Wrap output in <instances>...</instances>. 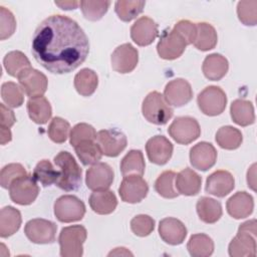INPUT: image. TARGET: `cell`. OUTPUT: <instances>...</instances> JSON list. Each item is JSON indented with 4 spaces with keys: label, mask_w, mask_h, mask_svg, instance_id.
<instances>
[{
    "label": "cell",
    "mask_w": 257,
    "mask_h": 257,
    "mask_svg": "<svg viewBox=\"0 0 257 257\" xmlns=\"http://www.w3.org/2000/svg\"><path fill=\"white\" fill-rule=\"evenodd\" d=\"M85 140H92L95 141L96 140V132L93 128V126H91L88 123H77L75 124L69 134V142L70 145L75 147L77 144H79L82 141Z\"/></svg>",
    "instance_id": "obj_46"
},
{
    "label": "cell",
    "mask_w": 257,
    "mask_h": 257,
    "mask_svg": "<svg viewBox=\"0 0 257 257\" xmlns=\"http://www.w3.org/2000/svg\"><path fill=\"white\" fill-rule=\"evenodd\" d=\"M235 187V180L231 173L219 170L212 173L206 180L205 190L207 193L219 198L227 196Z\"/></svg>",
    "instance_id": "obj_21"
},
{
    "label": "cell",
    "mask_w": 257,
    "mask_h": 257,
    "mask_svg": "<svg viewBox=\"0 0 257 257\" xmlns=\"http://www.w3.org/2000/svg\"><path fill=\"white\" fill-rule=\"evenodd\" d=\"M27 175L25 168L21 164H9L3 167L0 173V184L2 188L9 189L10 185L20 177Z\"/></svg>",
    "instance_id": "obj_45"
},
{
    "label": "cell",
    "mask_w": 257,
    "mask_h": 257,
    "mask_svg": "<svg viewBox=\"0 0 257 257\" xmlns=\"http://www.w3.org/2000/svg\"><path fill=\"white\" fill-rule=\"evenodd\" d=\"M168 133L178 144L188 145L200 137L201 128L195 118L178 116L169 126Z\"/></svg>",
    "instance_id": "obj_8"
},
{
    "label": "cell",
    "mask_w": 257,
    "mask_h": 257,
    "mask_svg": "<svg viewBox=\"0 0 257 257\" xmlns=\"http://www.w3.org/2000/svg\"><path fill=\"white\" fill-rule=\"evenodd\" d=\"M39 188L36 184V180L29 175L15 180L9 187L10 199L18 205H30L37 198Z\"/></svg>",
    "instance_id": "obj_9"
},
{
    "label": "cell",
    "mask_w": 257,
    "mask_h": 257,
    "mask_svg": "<svg viewBox=\"0 0 257 257\" xmlns=\"http://www.w3.org/2000/svg\"><path fill=\"white\" fill-rule=\"evenodd\" d=\"M174 29L185 38L187 44L195 42L197 36V26L195 23L189 20H180L175 24Z\"/></svg>",
    "instance_id": "obj_49"
},
{
    "label": "cell",
    "mask_w": 257,
    "mask_h": 257,
    "mask_svg": "<svg viewBox=\"0 0 257 257\" xmlns=\"http://www.w3.org/2000/svg\"><path fill=\"white\" fill-rule=\"evenodd\" d=\"M217 160V151L214 146L207 142H201L190 150L191 165L200 171L211 169Z\"/></svg>",
    "instance_id": "obj_19"
},
{
    "label": "cell",
    "mask_w": 257,
    "mask_h": 257,
    "mask_svg": "<svg viewBox=\"0 0 257 257\" xmlns=\"http://www.w3.org/2000/svg\"><path fill=\"white\" fill-rule=\"evenodd\" d=\"M74 150L80 162L85 166L96 164L102 156L97 143L92 140H85L80 142L74 147Z\"/></svg>",
    "instance_id": "obj_35"
},
{
    "label": "cell",
    "mask_w": 257,
    "mask_h": 257,
    "mask_svg": "<svg viewBox=\"0 0 257 257\" xmlns=\"http://www.w3.org/2000/svg\"><path fill=\"white\" fill-rule=\"evenodd\" d=\"M255 168H256V165L255 164L252 165V167L247 173V183L252 190H255Z\"/></svg>",
    "instance_id": "obj_53"
},
{
    "label": "cell",
    "mask_w": 257,
    "mask_h": 257,
    "mask_svg": "<svg viewBox=\"0 0 257 257\" xmlns=\"http://www.w3.org/2000/svg\"><path fill=\"white\" fill-rule=\"evenodd\" d=\"M237 15L244 25H256L257 1H240L237 5Z\"/></svg>",
    "instance_id": "obj_44"
},
{
    "label": "cell",
    "mask_w": 257,
    "mask_h": 257,
    "mask_svg": "<svg viewBox=\"0 0 257 257\" xmlns=\"http://www.w3.org/2000/svg\"><path fill=\"white\" fill-rule=\"evenodd\" d=\"M142 111L145 118L154 124H165L173 116V109L167 104L164 95L158 91L150 92L143 101Z\"/></svg>",
    "instance_id": "obj_5"
},
{
    "label": "cell",
    "mask_w": 257,
    "mask_h": 257,
    "mask_svg": "<svg viewBox=\"0 0 257 257\" xmlns=\"http://www.w3.org/2000/svg\"><path fill=\"white\" fill-rule=\"evenodd\" d=\"M54 3L63 10L76 9L77 6L79 5L78 1H55Z\"/></svg>",
    "instance_id": "obj_51"
},
{
    "label": "cell",
    "mask_w": 257,
    "mask_h": 257,
    "mask_svg": "<svg viewBox=\"0 0 257 257\" xmlns=\"http://www.w3.org/2000/svg\"><path fill=\"white\" fill-rule=\"evenodd\" d=\"M17 78L21 89L30 98L42 96L47 89L46 76L32 67L22 71Z\"/></svg>",
    "instance_id": "obj_14"
},
{
    "label": "cell",
    "mask_w": 257,
    "mask_h": 257,
    "mask_svg": "<svg viewBox=\"0 0 257 257\" xmlns=\"http://www.w3.org/2000/svg\"><path fill=\"white\" fill-rule=\"evenodd\" d=\"M232 257H253L256 255V221L250 220L239 226L237 235L229 244Z\"/></svg>",
    "instance_id": "obj_3"
},
{
    "label": "cell",
    "mask_w": 257,
    "mask_h": 257,
    "mask_svg": "<svg viewBox=\"0 0 257 257\" xmlns=\"http://www.w3.org/2000/svg\"><path fill=\"white\" fill-rule=\"evenodd\" d=\"M0 109H1V120H0V127L10 128L16 121V117L14 112L7 106H5L4 103H0Z\"/></svg>",
    "instance_id": "obj_50"
},
{
    "label": "cell",
    "mask_w": 257,
    "mask_h": 257,
    "mask_svg": "<svg viewBox=\"0 0 257 257\" xmlns=\"http://www.w3.org/2000/svg\"><path fill=\"white\" fill-rule=\"evenodd\" d=\"M89 206L93 212L100 215H107L114 211L117 200L113 192L108 190L94 191L89 197Z\"/></svg>",
    "instance_id": "obj_26"
},
{
    "label": "cell",
    "mask_w": 257,
    "mask_h": 257,
    "mask_svg": "<svg viewBox=\"0 0 257 257\" xmlns=\"http://www.w3.org/2000/svg\"><path fill=\"white\" fill-rule=\"evenodd\" d=\"M31 51L35 60L49 72L69 73L86 59L89 41L76 21L54 14L36 27Z\"/></svg>",
    "instance_id": "obj_1"
},
{
    "label": "cell",
    "mask_w": 257,
    "mask_h": 257,
    "mask_svg": "<svg viewBox=\"0 0 257 257\" xmlns=\"http://www.w3.org/2000/svg\"><path fill=\"white\" fill-rule=\"evenodd\" d=\"M12 140V135L10 128L0 127V143L1 145H5Z\"/></svg>",
    "instance_id": "obj_52"
},
{
    "label": "cell",
    "mask_w": 257,
    "mask_h": 257,
    "mask_svg": "<svg viewBox=\"0 0 257 257\" xmlns=\"http://www.w3.org/2000/svg\"><path fill=\"white\" fill-rule=\"evenodd\" d=\"M85 214V206L81 200L72 195L59 197L54 203V215L62 223L79 221Z\"/></svg>",
    "instance_id": "obj_7"
},
{
    "label": "cell",
    "mask_w": 257,
    "mask_h": 257,
    "mask_svg": "<svg viewBox=\"0 0 257 257\" xmlns=\"http://www.w3.org/2000/svg\"><path fill=\"white\" fill-rule=\"evenodd\" d=\"M149 192L148 183L138 175L123 177L118 188V194L125 203L136 204L145 199Z\"/></svg>",
    "instance_id": "obj_11"
},
{
    "label": "cell",
    "mask_w": 257,
    "mask_h": 257,
    "mask_svg": "<svg viewBox=\"0 0 257 257\" xmlns=\"http://www.w3.org/2000/svg\"><path fill=\"white\" fill-rule=\"evenodd\" d=\"M97 84V74L89 68L81 69L74 76V87L76 91L83 96L91 95L95 91Z\"/></svg>",
    "instance_id": "obj_34"
},
{
    "label": "cell",
    "mask_w": 257,
    "mask_h": 257,
    "mask_svg": "<svg viewBox=\"0 0 257 257\" xmlns=\"http://www.w3.org/2000/svg\"><path fill=\"white\" fill-rule=\"evenodd\" d=\"M187 45L185 38L173 28L171 31L163 34L157 45V50L163 59L173 60L179 58L184 53Z\"/></svg>",
    "instance_id": "obj_13"
},
{
    "label": "cell",
    "mask_w": 257,
    "mask_h": 257,
    "mask_svg": "<svg viewBox=\"0 0 257 257\" xmlns=\"http://www.w3.org/2000/svg\"><path fill=\"white\" fill-rule=\"evenodd\" d=\"M3 64L8 74L13 77H18L22 71L31 67L26 55L18 50L8 52L3 59Z\"/></svg>",
    "instance_id": "obj_36"
},
{
    "label": "cell",
    "mask_w": 257,
    "mask_h": 257,
    "mask_svg": "<svg viewBox=\"0 0 257 257\" xmlns=\"http://www.w3.org/2000/svg\"><path fill=\"white\" fill-rule=\"evenodd\" d=\"M69 122L62 117L55 116L52 118L47 133L50 140L56 144H62L66 141L69 133Z\"/></svg>",
    "instance_id": "obj_43"
},
{
    "label": "cell",
    "mask_w": 257,
    "mask_h": 257,
    "mask_svg": "<svg viewBox=\"0 0 257 257\" xmlns=\"http://www.w3.org/2000/svg\"><path fill=\"white\" fill-rule=\"evenodd\" d=\"M86 229L81 225L64 227L58 237L62 257H80L83 254V243L86 240Z\"/></svg>",
    "instance_id": "obj_4"
},
{
    "label": "cell",
    "mask_w": 257,
    "mask_h": 257,
    "mask_svg": "<svg viewBox=\"0 0 257 257\" xmlns=\"http://www.w3.org/2000/svg\"><path fill=\"white\" fill-rule=\"evenodd\" d=\"M230 113L233 121L241 126L252 124L255 120L254 107L251 101L236 99L231 103Z\"/></svg>",
    "instance_id": "obj_30"
},
{
    "label": "cell",
    "mask_w": 257,
    "mask_h": 257,
    "mask_svg": "<svg viewBox=\"0 0 257 257\" xmlns=\"http://www.w3.org/2000/svg\"><path fill=\"white\" fill-rule=\"evenodd\" d=\"M54 164L60 169L56 185L67 192L75 191L81 185V169L72 155L66 151L54 157Z\"/></svg>",
    "instance_id": "obj_2"
},
{
    "label": "cell",
    "mask_w": 257,
    "mask_h": 257,
    "mask_svg": "<svg viewBox=\"0 0 257 257\" xmlns=\"http://www.w3.org/2000/svg\"><path fill=\"white\" fill-rule=\"evenodd\" d=\"M20 212L14 207L7 206L0 211V236L7 238L16 233L21 225Z\"/></svg>",
    "instance_id": "obj_27"
},
{
    "label": "cell",
    "mask_w": 257,
    "mask_h": 257,
    "mask_svg": "<svg viewBox=\"0 0 257 257\" xmlns=\"http://www.w3.org/2000/svg\"><path fill=\"white\" fill-rule=\"evenodd\" d=\"M196 26L197 36L194 42L195 47L202 51H208L213 49L216 46L218 40L215 28L207 22L197 23Z\"/></svg>",
    "instance_id": "obj_32"
},
{
    "label": "cell",
    "mask_w": 257,
    "mask_h": 257,
    "mask_svg": "<svg viewBox=\"0 0 257 257\" xmlns=\"http://www.w3.org/2000/svg\"><path fill=\"white\" fill-rule=\"evenodd\" d=\"M158 24L148 16L139 18L131 27V37L140 46L153 43L158 36Z\"/></svg>",
    "instance_id": "obj_18"
},
{
    "label": "cell",
    "mask_w": 257,
    "mask_h": 257,
    "mask_svg": "<svg viewBox=\"0 0 257 257\" xmlns=\"http://www.w3.org/2000/svg\"><path fill=\"white\" fill-rule=\"evenodd\" d=\"M228 214L235 219H243L251 215L254 208V201L251 195L246 192H237L229 198L226 204Z\"/></svg>",
    "instance_id": "obj_23"
},
{
    "label": "cell",
    "mask_w": 257,
    "mask_h": 257,
    "mask_svg": "<svg viewBox=\"0 0 257 257\" xmlns=\"http://www.w3.org/2000/svg\"><path fill=\"white\" fill-rule=\"evenodd\" d=\"M173 145L164 136H155L151 138L146 145V151L149 160L156 165H165L173 155Z\"/></svg>",
    "instance_id": "obj_20"
},
{
    "label": "cell",
    "mask_w": 257,
    "mask_h": 257,
    "mask_svg": "<svg viewBox=\"0 0 257 257\" xmlns=\"http://www.w3.org/2000/svg\"><path fill=\"white\" fill-rule=\"evenodd\" d=\"M111 67L119 73H128L133 71L139 62V52L130 43L117 46L111 54Z\"/></svg>",
    "instance_id": "obj_15"
},
{
    "label": "cell",
    "mask_w": 257,
    "mask_h": 257,
    "mask_svg": "<svg viewBox=\"0 0 257 257\" xmlns=\"http://www.w3.org/2000/svg\"><path fill=\"white\" fill-rule=\"evenodd\" d=\"M114 173L106 163H96L85 174V184L89 190H107L113 182Z\"/></svg>",
    "instance_id": "obj_16"
},
{
    "label": "cell",
    "mask_w": 257,
    "mask_h": 257,
    "mask_svg": "<svg viewBox=\"0 0 257 257\" xmlns=\"http://www.w3.org/2000/svg\"><path fill=\"white\" fill-rule=\"evenodd\" d=\"M60 172L54 170V168L48 160L40 161L33 171V178L44 187L56 184Z\"/></svg>",
    "instance_id": "obj_38"
},
{
    "label": "cell",
    "mask_w": 257,
    "mask_h": 257,
    "mask_svg": "<svg viewBox=\"0 0 257 257\" xmlns=\"http://www.w3.org/2000/svg\"><path fill=\"white\" fill-rule=\"evenodd\" d=\"M145 1H116L114 4V10L118 18L124 22H128L135 19L139 14L143 12L145 7Z\"/></svg>",
    "instance_id": "obj_39"
},
{
    "label": "cell",
    "mask_w": 257,
    "mask_h": 257,
    "mask_svg": "<svg viewBox=\"0 0 257 257\" xmlns=\"http://www.w3.org/2000/svg\"><path fill=\"white\" fill-rule=\"evenodd\" d=\"M1 97L10 107H19L24 101L23 90L12 81L4 82L1 86Z\"/></svg>",
    "instance_id": "obj_42"
},
{
    "label": "cell",
    "mask_w": 257,
    "mask_h": 257,
    "mask_svg": "<svg viewBox=\"0 0 257 257\" xmlns=\"http://www.w3.org/2000/svg\"><path fill=\"white\" fill-rule=\"evenodd\" d=\"M164 98L169 104L180 107L193 98V90L187 80L176 78L167 83L164 90Z\"/></svg>",
    "instance_id": "obj_17"
},
{
    "label": "cell",
    "mask_w": 257,
    "mask_h": 257,
    "mask_svg": "<svg viewBox=\"0 0 257 257\" xmlns=\"http://www.w3.org/2000/svg\"><path fill=\"white\" fill-rule=\"evenodd\" d=\"M145 168L144 155L140 150L130 151L120 162V172L123 177L130 175L143 176Z\"/></svg>",
    "instance_id": "obj_31"
},
{
    "label": "cell",
    "mask_w": 257,
    "mask_h": 257,
    "mask_svg": "<svg viewBox=\"0 0 257 257\" xmlns=\"http://www.w3.org/2000/svg\"><path fill=\"white\" fill-rule=\"evenodd\" d=\"M197 102L204 114L215 116L222 113L226 108L227 96L221 87L210 85L198 94Z\"/></svg>",
    "instance_id": "obj_6"
},
{
    "label": "cell",
    "mask_w": 257,
    "mask_h": 257,
    "mask_svg": "<svg viewBox=\"0 0 257 257\" xmlns=\"http://www.w3.org/2000/svg\"><path fill=\"white\" fill-rule=\"evenodd\" d=\"M243 137L241 132L233 126L225 125L216 133L217 144L225 150H235L242 144Z\"/></svg>",
    "instance_id": "obj_37"
},
{
    "label": "cell",
    "mask_w": 257,
    "mask_h": 257,
    "mask_svg": "<svg viewBox=\"0 0 257 257\" xmlns=\"http://www.w3.org/2000/svg\"><path fill=\"white\" fill-rule=\"evenodd\" d=\"M57 226L45 219H32L24 228L26 237L35 244H50L55 241Z\"/></svg>",
    "instance_id": "obj_10"
},
{
    "label": "cell",
    "mask_w": 257,
    "mask_h": 257,
    "mask_svg": "<svg viewBox=\"0 0 257 257\" xmlns=\"http://www.w3.org/2000/svg\"><path fill=\"white\" fill-rule=\"evenodd\" d=\"M202 178L193 170L186 168L176 176V188L185 196L197 195L201 190Z\"/></svg>",
    "instance_id": "obj_24"
},
{
    "label": "cell",
    "mask_w": 257,
    "mask_h": 257,
    "mask_svg": "<svg viewBox=\"0 0 257 257\" xmlns=\"http://www.w3.org/2000/svg\"><path fill=\"white\" fill-rule=\"evenodd\" d=\"M96 143L102 153L106 157L118 156L126 147V137L120 131L101 130L96 134Z\"/></svg>",
    "instance_id": "obj_12"
},
{
    "label": "cell",
    "mask_w": 257,
    "mask_h": 257,
    "mask_svg": "<svg viewBox=\"0 0 257 257\" xmlns=\"http://www.w3.org/2000/svg\"><path fill=\"white\" fill-rule=\"evenodd\" d=\"M176 176V173L173 171L163 172L155 182L156 192L166 199H173L178 197L179 193H177L174 188V180Z\"/></svg>",
    "instance_id": "obj_40"
},
{
    "label": "cell",
    "mask_w": 257,
    "mask_h": 257,
    "mask_svg": "<svg viewBox=\"0 0 257 257\" xmlns=\"http://www.w3.org/2000/svg\"><path fill=\"white\" fill-rule=\"evenodd\" d=\"M27 111L29 117L38 124L46 123L52 114L51 105L43 95L30 98L27 101Z\"/></svg>",
    "instance_id": "obj_28"
},
{
    "label": "cell",
    "mask_w": 257,
    "mask_h": 257,
    "mask_svg": "<svg viewBox=\"0 0 257 257\" xmlns=\"http://www.w3.org/2000/svg\"><path fill=\"white\" fill-rule=\"evenodd\" d=\"M155 228V220L148 215H138L131 221V229L134 234L140 237L150 235Z\"/></svg>",
    "instance_id": "obj_47"
},
{
    "label": "cell",
    "mask_w": 257,
    "mask_h": 257,
    "mask_svg": "<svg viewBox=\"0 0 257 257\" xmlns=\"http://www.w3.org/2000/svg\"><path fill=\"white\" fill-rule=\"evenodd\" d=\"M159 234L170 245L182 244L187 236V228L176 218H165L159 224Z\"/></svg>",
    "instance_id": "obj_22"
},
{
    "label": "cell",
    "mask_w": 257,
    "mask_h": 257,
    "mask_svg": "<svg viewBox=\"0 0 257 257\" xmlns=\"http://www.w3.org/2000/svg\"><path fill=\"white\" fill-rule=\"evenodd\" d=\"M196 209L200 220L207 224L216 223L222 216L221 204L209 197H201L197 202Z\"/></svg>",
    "instance_id": "obj_29"
},
{
    "label": "cell",
    "mask_w": 257,
    "mask_h": 257,
    "mask_svg": "<svg viewBox=\"0 0 257 257\" xmlns=\"http://www.w3.org/2000/svg\"><path fill=\"white\" fill-rule=\"evenodd\" d=\"M110 1H79L83 16L90 21L99 20L107 11Z\"/></svg>",
    "instance_id": "obj_41"
},
{
    "label": "cell",
    "mask_w": 257,
    "mask_h": 257,
    "mask_svg": "<svg viewBox=\"0 0 257 257\" xmlns=\"http://www.w3.org/2000/svg\"><path fill=\"white\" fill-rule=\"evenodd\" d=\"M229 68L228 60L221 54L212 53L204 59L202 69L204 75L210 80H220L223 78Z\"/></svg>",
    "instance_id": "obj_25"
},
{
    "label": "cell",
    "mask_w": 257,
    "mask_h": 257,
    "mask_svg": "<svg viewBox=\"0 0 257 257\" xmlns=\"http://www.w3.org/2000/svg\"><path fill=\"white\" fill-rule=\"evenodd\" d=\"M0 38L1 40H4L14 33L16 28V20L11 11L3 6L0 7Z\"/></svg>",
    "instance_id": "obj_48"
},
{
    "label": "cell",
    "mask_w": 257,
    "mask_h": 257,
    "mask_svg": "<svg viewBox=\"0 0 257 257\" xmlns=\"http://www.w3.org/2000/svg\"><path fill=\"white\" fill-rule=\"evenodd\" d=\"M187 249L193 257H208L214 251V242L206 234H194L188 241Z\"/></svg>",
    "instance_id": "obj_33"
}]
</instances>
